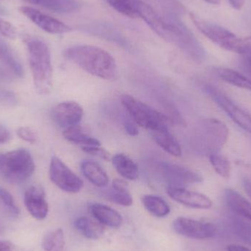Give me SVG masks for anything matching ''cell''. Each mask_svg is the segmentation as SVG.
I'll return each instance as SVG.
<instances>
[{"mask_svg":"<svg viewBox=\"0 0 251 251\" xmlns=\"http://www.w3.org/2000/svg\"><path fill=\"white\" fill-rule=\"evenodd\" d=\"M25 206L31 216L38 221L47 218L49 213V204L46 199V193L42 186L34 184L25 191Z\"/></svg>","mask_w":251,"mask_h":251,"instance_id":"obj_14","label":"cell"},{"mask_svg":"<svg viewBox=\"0 0 251 251\" xmlns=\"http://www.w3.org/2000/svg\"><path fill=\"white\" fill-rule=\"evenodd\" d=\"M0 203L7 209L11 215L18 216L20 213L19 208L15 202L11 193L4 187H0Z\"/></svg>","mask_w":251,"mask_h":251,"instance_id":"obj_34","label":"cell"},{"mask_svg":"<svg viewBox=\"0 0 251 251\" xmlns=\"http://www.w3.org/2000/svg\"><path fill=\"white\" fill-rule=\"evenodd\" d=\"M89 210L95 219L102 225L111 228H119L123 224L122 215L110 206L101 203H91Z\"/></svg>","mask_w":251,"mask_h":251,"instance_id":"obj_17","label":"cell"},{"mask_svg":"<svg viewBox=\"0 0 251 251\" xmlns=\"http://www.w3.org/2000/svg\"><path fill=\"white\" fill-rule=\"evenodd\" d=\"M17 134L24 141L30 143V144H34V143H36L37 140H38V136H37L36 133L29 127H20L17 130Z\"/></svg>","mask_w":251,"mask_h":251,"instance_id":"obj_38","label":"cell"},{"mask_svg":"<svg viewBox=\"0 0 251 251\" xmlns=\"http://www.w3.org/2000/svg\"><path fill=\"white\" fill-rule=\"evenodd\" d=\"M153 175L172 187H183L201 182L203 178L197 172L176 164L157 162L152 165Z\"/></svg>","mask_w":251,"mask_h":251,"instance_id":"obj_7","label":"cell"},{"mask_svg":"<svg viewBox=\"0 0 251 251\" xmlns=\"http://www.w3.org/2000/svg\"><path fill=\"white\" fill-rule=\"evenodd\" d=\"M224 197L227 206L234 213L251 222V202L233 189H226Z\"/></svg>","mask_w":251,"mask_h":251,"instance_id":"obj_18","label":"cell"},{"mask_svg":"<svg viewBox=\"0 0 251 251\" xmlns=\"http://www.w3.org/2000/svg\"><path fill=\"white\" fill-rule=\"evenodd\" d=\"M142 202L146 210L156 218L168 216L171 212L168 203L159 196L146 195L142 198Z\"/></svg>","mask_w":251,"mask_h":251,"instance_id":"obj_28","label":"cell"},{"mask_svg":"<svg viewBox=\"0 0 251 251\" xmlns=\"http://www.w3.org/2000/svg\"><path fill=\"white\" fill-rule=\"evenodd\" d=\"M138 1V0H135V1Z\"/></svg>","mask_w":251,"mask_h":251,"instance_id":"obj_51","label":"cell"},{"mask_svg":"<svg viewBox=\"0 0 251 251\" xmlns=\"http://www.w3.org/2000/svg\"><path fill=\"white\" fill-rule=\"evenodd\" d=\"M43 7L59 13H71L79 10L81 4L76 0H40Z\"/></svg>","mask_w":251,"mask_h":251,"instance_id":"obj_29","label":"cell"},{"mask_svg":"<svg viewBox=\"0 0 251 251\" xmlns=\"http://www.w3.org/2000/svg\"><path fill=\"white\" fill-rule=\"evenodd\" d=\"M18 97L14 92L10 90L0 88V106L13 107L18 104Z\"/></svg>","mask_w":251,"mask_h":251,"instance_id":"obj_35","label":"cell"},{"mask_svg":"<svg viewBox=\"0 0 251 251\" xmlns=\"http://www.w3.org/2000/svg\"><path fill=\"white\" fill-rule=\"evenodd\" d=\"M106 1L110 4V7H113L114 10L122 13L124 16H128L132 19L138 16L134 4H133L130 0H106Z\"/></svg>","mask_w":251,"mask_h":251,"instance_id":"obj_33","label":"cell"},{"mask_svg":"<svg viewBox=\"0 0 251 251\" xmlns=\"http://www.w3.org/2000/svg\"><path fill=\"white\" fill-rule=\"evenodd\" d=\"M228 251H251L249 248L244 246H239V245H230L227 248Z\"/></svg>","mask_w":251,"mask_h":251,"instance_id":"obj_44","label":"cell"},{"mask_svg":"<svg viewBox=\"0 0 251 251\" xmlns=\"http://www.w3.org/2000/svg\"><path fill=\"white\" fill-rule=\"evenodd\" d=\"M2 231H3V228H2V226H1V224H0V234H1V233H2Z\"/></svg>","mask_w":251,"mask_h":251,"instance_id":"obj_49","label":"cell"},{"mask_svg":"<svg viewBox=\"0 0 251 251\" xmlns=\"http://www.w3.org/2000/svg\"><path fill=\"white\" fill-rule=\"evenodd\" d=\"M25 2L29 3V4H39L40 0H23Z\"/></svg>","mask_w":251,"mask_h":251,"instance_id":"obj_48","label":"cell"},{"mask_svg":"<svg viewBox=\"0 0 251 251\" xmlns=\"http://www.w3.org/2000/svg\"><path fill=\"white\" fill-rule=\"evenodd\" d=\"M112 163L117 172L127 180L134 181L139 177L137 164L125 153H116L112 157Z\"/></svg>","mask_w":251,"mask_h":251,"instance_id":"obj_23","label":"cell"},{"mask_svg":"<svg viewBox=\"0 0 251 251\" xmlns=\"http://www.w3.org/2000/svg\"><path fill=\"white\" fill-rule=\"evenodd\" d=\"M80 169L86 179L96 187H104L108 184V175L97 162L84 160L81 163Z\"/></svg>","mask_w":251,"mask_h":251,"instance_id":"obj_21","label":"cell"},{"mask_svg":"<svg viewBox=\"0 0 251 251\" xmlns=\"http://www.w3.org/2000/svg\"><path fill=\"white\" fill-rule=\"evenodd\" d=\"M195 26L214 44L227 51L247 54L251 50V38H237L235 34L222 26L204 20L195 14H190Z\"/></svg>","mask_w":251,"mask_h":251,"instance_id":"obj_3","label":"cell"},{"mask_svg":"<svg viewBox=\"0 0 251 251\" xmlns=\"http://www.w3.org/2000/svg\"><path fill=\"white\" fill-rule=\"evenodd\" d=\"M75 226L79 233L89 240H98L104 233V225L97 220L88 217L77 218L75 221Z\"/></svg>","mask_w":251,"mask_h":251,"instance_id":"obj_25","label":"cell"},{"mask_svg":"<svg viewBox=\"0 0 251 251\" xmlns=\"http://www.w3.org/2000/svg\"><path fill=\"white\" fill-rule=\"evenodd\" d=\"M167 193L173 200L187 207L208 209L212 206V201L207 196L201 193L186 190L184 187L168 186Z\"/></svg>","mask_w":251,"mask_h":251,"instance_id":"obj_15","label":"cell"},{"mask_svg":"<svg viewBox=\"0 0 251 251\" xmlns=\"http://www.w3.org/2000/svg\"><path fill=\"white\" fill-rule=\"evenodd\" d=\"M10 139V133L8 128L0 124V145L4 144Z\"/></svg>","mask_w":251,"mask_h":251,"instance_id":"obj_41","label":"cell"},{"mask_svg":"<svg viewBox=\"0 0 251 251\" xmlns=\"http://www.w3.org/2000/svg\"><path fill=\"white\" fill-rule=\"evenodd\" d=\"M209 161L218 175L226 179L229 178L231 174V165L226 156L215 153L209 156Z\"/></svg>","mask_w":251,"mask_h":251,"instance_id":"obj_32","label":"cell"},{"mask_svg":"<svg viewBox=\"0 0 251 251\" xmlns=\"http://www.w3.org/2000/svg\"><path fill=\"white\" fill-rule=\"evenodd\" d=\"M19 11L32 21L38 27L51 34H63L72 31V28L63 22L27 6L19 7Z\"/></svg>","mask_w":251,"mask_h":251,"instance_id":"obj_13","label":"cell"},{"mask_svg":"<svg viewBox=\"0 0 251 251\" xmlns=\"http://www.w3.org/2000/svg\"><path fill=\"white\" fill-rule=\"evenodd\" d=\"M0 63L2 66L10 69L16 77L22 78L24 75V69L10 46L0 38Z\"/></svg>","mask_w":251,"mask_h":251,"instance_id":"obj_26","label":"cell"},{"mask_svg":"<svg viewBox=\"0 0 251 251\" xmlns=\"http://www.w3.org/2000/svg\"><path fill=\"white\" fill-rule=\"evenodd\" d=\"M82 29L85 32H89L94 35L101 37L104 39L117 43L122 46H126V40L122 34L116 28L113 27L109 24L103 22H94V23L87 24L82 26Z\"/></svg>","mask_w":251,"mask_h":251,"instance_id":"obj_19","label":"cell"},{"mask_svg":"<svg viewBox=\"0 0 251 251\" xmlns=\"http://www.w3.org/2000/svg\"><path fill=\"white\" fill-rule=\"evenodd\" d=\"M42 247L44 251H63L65 235L62 228H57L46 234L43 239Z\"/></svg>","mask_w":251,"mask_h":251,"instance_id":"obj_30","label":"cell"},{"mask_svg":"<svg viewBox=\"0 0 251 251\" xmlns=\"http://www.w3.org/2000/svg\"><path fill=\"white\" fill-rule=\"evenodd\" d=\"M0 34L6 38L14 39L17 36V30L11 23L0 18Z\"/></svg>","mask_w":251,"mask_h":251,"instance_id":"obj_37","label":"cell"},{"mask_svg":"<svg viewBox=\"0 0 251 251\" xmlns=\"http://www.w3.org/2000/svg\"><path fill=\"white\" fill-rule=\"evenodd\" d=\"M229 223L232 232L251 246V224L236 216L232 217Z\"/></svg>","mask_w":251,"mask_h":251,"instance_id":"obj_31","label":"cell"},{"mask_svg":"<svg viewBox=\"0 0 251 251\" xmlns=\"http://www.w3.org/2000/svg\"><path fill=\"white\" fill-rule=\"evenodd\" d=\"M83 116V108L75 101L59 103L51 111V118L54 123L63 128L79 125Z\"/></svg>","mask_w":251,"mask_h":251,"instance_id":"obj_12","label":"cell"},{"mask_svg":"<svg viewBox=\"0 0 251 251\" xmlns=\"http://www.w3.org/2000/svg\"><path fill=\"white\" fill-rule=\"evenodd\" d=\"M16 77L13 72L4 66H0V82H8Z\"/></svg>","mask_w":251,"mask_h":251,"instance_id":"obj_39","label":"cell"},{"mask_svg":"<svg viewBox=\"0 0 251 251\" xmlns=\"http://www.w3.org/2000/svg\"><path fill=\"white\" fill-rule=\"evenodd\" d=\"M205 91L239 126L251 133V116L215 87L207 85Z\"/></svg>","mask_w":251,"mask_h":251,"instance_id":"obj_9","label":"cell"},{"mask_svg":"<svg viewBox=\"0 0 251 251\" xmlns=\"http://www.w3.org/2000/svg\"><path fill=\"white\" fill-rule=\"evenodd\" d=\"M248 54H251V51H249V53H248Z\"/></svg>","mask_w":251,"mask_h":251,"instance_id":"obj_50","label":"cell"},{"mask_svg":"<svg viewBox=\"0 0 251 251\" xmlns=\"http://www.w3.org/2000/svg\"><path fill=\"white\" fill-rule=\"evenodd\" d=\"M173 227L177 234L194 240L212 238L217 234V228L214 224L183 217L176 218L173 223Z\"/></svg>","mask_w":251,"mask_h":251,"instance_id":"obj_10","label":"cell"},{"mask_svg":"<svg viewBox=\"0 0 251 251\" xmlns=\"http://www.w3.org/2000/svg\"><path fill=\"white\" fill-rule=\"evenodd\" d=\"M107 199L110 201L123 206H130L133 203V198L128 191V184L122 179H115L111 188L107 192Z\"/></svg>","mask_w":251,"mask_h":251,"instance_id":"obj_24","label":"cell"},{"mask_svg":"<svg viewBox=\"0 0 251 251\" xmlns=\"http://www.w3.org/2000/svg\"><path fill=\"white\" fill-rule=\"evenodd\" d=\"M125 128L128 135L137 136L138 134V128L133 121H125Z\"/></svg>","mask_w":251,"mask_h":251,"instance_id":"obj_40","label":"cell"},{"mask_svg":"<svg viewBox=\"0 0 251 251\" xmlns=\"http://www.w3.org/2000/svg\"><path fill=\"white\" fill-rule=\"evenodd\" d=\"M215 73L218 77L230 85H234L242 89L251 91V79L245 75L226 68H218L215 69Z\"/></svg>","mask_w":251,"mask_h":251,"instance_id":"obj_27","label":"cell"},{"mask_svg":"<svg viewBox=\"0 0 251 251\" xmlns=\"http://www.w3.org/2000/svg\"><path fill=\"white\" fill-rule=\"evenodd\" d=\"M35 170L33 157L26 149H15L0 154V176L8 182H25L33 175Z\"/></svg>","mask_w":251,"mask_h":251,"instance_id":"obj_5","label":"cell"},{"mask_svg":"<svg viewBox=\"0 0 251 251\" xmlns=\"http://www.w3.org/2000/svg\"><path fill=\"white\" fill-rule=\"evenodd\" d=\"M205 144L209 156L218 153L228 140L229 130L227 126L216 119L205 120L203 125Z\"/></svg>","mask_w":251,"mask_h":251,"instance_id":"obj_11","label":"cell"},{"mask_svg":"<svg viewBox=\"0 0 251 251\" xmlns=\"http://www.w3.org/2000/svg\"><path fill=\"white\" fill-rule=\"evenodd\" d=\"M121 101L136 125L151 131L168 126L169 120L166 116L132 96H122Z\"/></svg>","mask_w":251,"mask_h":251,"instance_id":"obj_6","label":"cell"},{"mask_svg":"<svg viewBox=\"0 0 251 251\" xmlns=\"http://www.w3.org/2000/svg\"><path fill=\"white\" fill-rule=\"evenodd\" d=\"M228 1H229L231 5L232 6L233 8L239 10L243 8L246 0H228Z\"/></svg>","mask_w":251,"mask_h":251,"instance_id":"obj_43","label":"cell"},{"mask_svg":"<svg viewBox=\"0 0 251 251\" xmlns=\"http://www.w3.org/2000/svg\"><path fill=\"white\" fill-rule=\"evenodd\" d=\"M67 60L96 77L114 80L119 76L114 57L103 49L91 45H76L64 51Z\"/></svg>","mask_w":251,"mask_h":251,"instance_id":"obj_1","label":"cell"},{"mask_svg":"<svg viewBox=\"0 0 251 251\" xmlns=\"http://www.w3.org/2000/svg\"><path fill=\"white\" fill-rule=\"evenodd\" d=\"M63 135L66 140L75 144L82 146H101L100 140L91 136L86 128L79 125L65 128Z\"/></svg>","mask_w":251,"mask_h":251,"instance_id":"obj_22","label":"cell"},{"mask_svg":"<svg viewBox=\"0 0 251 251\" xmlns=\"http://www.w3.org/2000/svg\"><path fill=\"white\" fill-rule=\"evenodd\" d=\"M0 251H16L14 246L9 241L0 240Z\"/></svg>","mask_w":251,"mask_h":251,"instance_id":"obj_42","label":"cell"},{"mask_svg":"<svg viewBox=\"0 0 251 251\" xmlns=\"http://www.w3.org/2000/svg\"><path fill=\"white\" fill-rule=\"evenodd\" d=\"M247 55L246 60V68L249 75L251 76V54H246Z\"/></svg>","mask_w":251,"mask_h":251,"instance_id":"obj_46","label":"cell"},{"mask_svg":"<svg viewBox=\"0 0 251 251\" xmlns=\"http://www.w3.org/2000/svg\"><path fill=\"white\" fill-rule=\"evenodd\" d=\"M203 1H206L211 4H215V5H218L221 3V0H203Z\"/></svg>","mask_w":251,"mask_h":251,"instance_id":"obj_47","label":"cell"},{"mask_svg":"<svg viewBox=\"0 0 251 251\" xmlns=\"http://www.w3.org/2000/svg\"><path fill=\"white\" fill-rule=\"evenodd\" d=\"M34 86L40 95H48L53 88L51 54L45 42L36 38L26 41Z\"/></svg>","mask_w":251,"mask_h":251,"instance_id":"obj_2","label":"cell"},{"mask_svg":"<svg viewBox=\"0 0 251 251\" xmlns=\"http://www.w3.org/2000/svg\"><path fill=\"white\" fill-rule=\"evenodd\" d=\"M82 149L85 153L99 156L104 160L110 161L112 159L110 153L101 146H82Z\"/></svg>","mask_w":251,"mask_h":251,"instance_id":"obj_36","label":"cell"},{"mask_svg":"<svg viewBox=\"0 0 251 251\" xmlns=\"http://www.w3.org/2000/svg\"><path fill=\"white\" fill-rule=\"evenodd\" d=\"M50 178L54 185L66 193H79L84 186L83 181L55 156L50 162Z\"/></svg>","mask_w":251,"mask_h":251,"instance_id":"obj_8","label":"cell"},{"mask_svg":"<svg viewBox=\"0 0 251 251\" xmlns=\"http://www.w3.org/2000/svg\"><path fill=\"white\" fill-rule=\"evenodd\" d=\"M151 133L156 144L165 151L176 157L181 156L182 151L181 146L174 134L169 131L168 126L154 130Z\"/></svg>","mask_w":251,"mask_h":251,"instance_id":"obj_20","label":"cell"},{"mask_svg":"<svg viewBox=\"0 0 251 251\" xmlns=\"http://www.w3.org/2000/svg\"><path fill=\"white\" fill-rule=\"evenodd\" d=\"M243 186H244L246 193H247V194L249 195V197L251 199V181L245 178L243 180Z\"/></svg>","mask_w":251,"mask_h":251,"instance_id":"obj_45","label":"cell"},{"mask_svg":"<svg viewBox=\"0 0 251 251\" xmlns=\"http://www.w3.org/2000/svg\"><path fill=\"white\" fill-rule=\"evenodd\" d=\"M134 7L138 16L141 17L159 37L170 43L169 26L164 18L161 17L149 4L140 0L134 1Z\"/></svg>","mask_w":251,"mask_h":251,"instance_id":"obj_16","label":"cell"},{"mask_svg":"<svg viewBox=\"0 0 251 251\" xmlns=\"http://www.w3.org/2000/svg\"><path fill=\"white\" fill-rule=\"evenodd\" d=\"M163 18L169 26L170 43L176 46L195 62L203 63L206 59V51L194 34L180 19V15L166 13Z\"/></svg>","mask_w":251,"mask_h":251,"instance_id":"obj_4","label":"cell"}]
</instances>
